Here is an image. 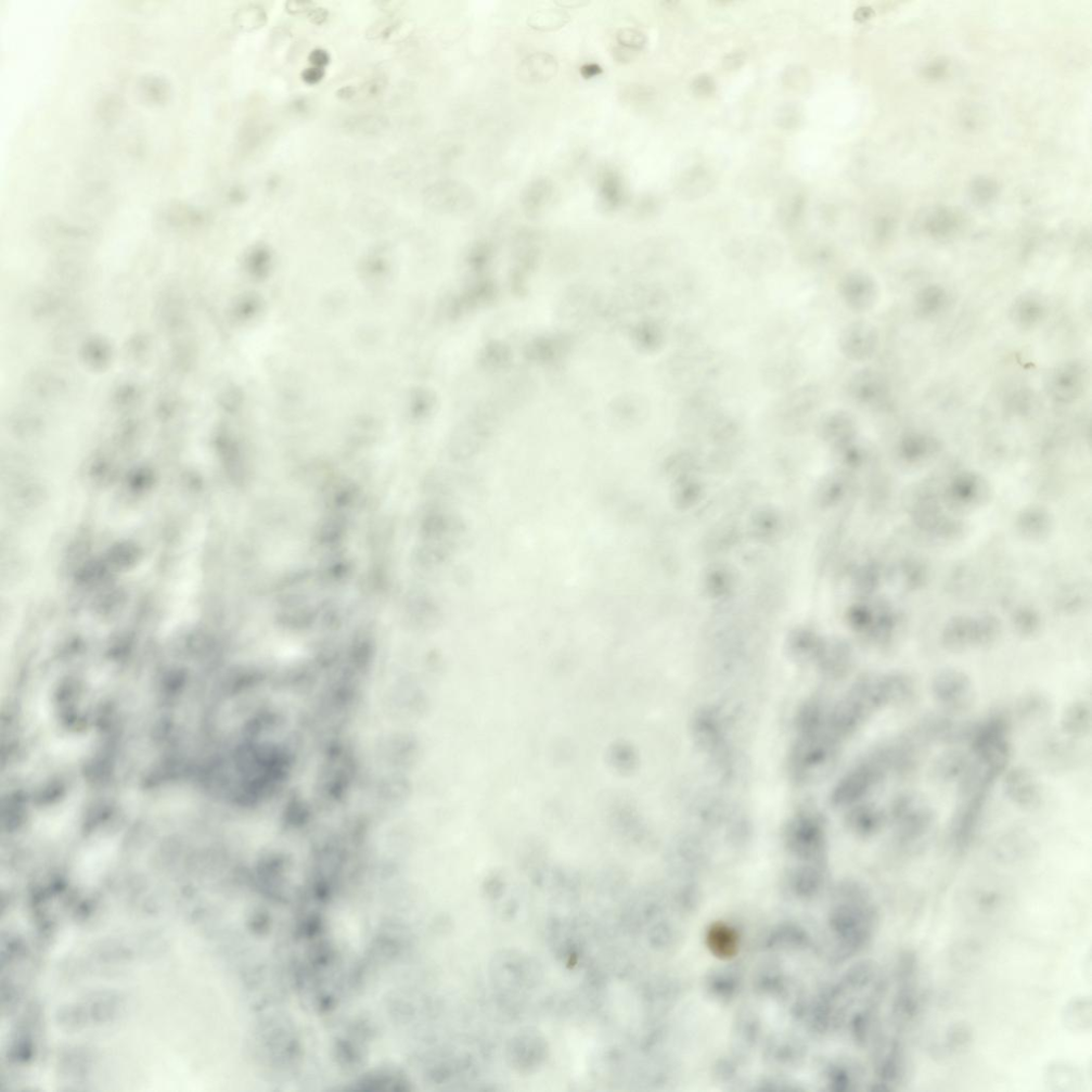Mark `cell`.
<instances>
[{
  "label": "cell",
  "mask_w": 1092,
  "mask_h": 1092,
  "mask_svg": "<svg viewBox=\"0 0 1092 1092\" xmlns=\"http://www.w3.org/2000/svg\"><path fill=\"white\" fill-rule=\"evenodd\" d=\"M842 743L835 740L824 729L796 734L790 753L789 768L792 778L799 783L816 780L834 762Z\"/></svg>",
  "instance_id": "cell-1"
},
{
  "label": "cell",
  "mask_w": 1092,
  "mask_h": 1092,
  "mask_svg": "<svg viewBox=\"0 0 1092 1092\" xmlns=\"http://www.w3.org/2000/svg\"><path fill=\"white\" fill-rule=\"evenodd\" d=\"M1009 724L1005 717H989L974 728L970 737L973 761L985 773L998 778L1006 772L1012 747Z\"/></svg>",
  "instance_id": "cell-2"
},
{
  "label": "cell",
  "mask_w": 1092,
  "mask_h": 1092,
  "mask_svg": "<svg viewBox=\"0 0 1092 1092\" xmlns=\"http://www.w3.org/2000/svg\"><path fill=\"white\" fill-rule=\"evenodd\" d=\"M892 772L884 747L872 751L865 760L839 780L831 794V803L839 807H851L864 802L888 773Z\"/></svg>",
  "instance_id": "cell-3"
},
{
  "label": "cell",
  "mask_w": 1092,
  "mask_h": 1092,
  "mask_svg": "<svg viewBox=\"0 0 1092 1092\" xmlns=\"http://www.w3.org/2000/svg\"><path fill=\"white\" fill-rule=\"evenodd\" d=\"M691 731L697 746L708 756L715 769L724 777L734 774V750L721 713L713 708L701 709L693 717Z\"/></svg>",
  "instance_id": "cell-4"
},
{
  "label": "cell",
  "mask_w": 1092,
  "mask_h": 1092,
  "mask_svg": "<svg viewBox=\"0 0 1092 1092\" xmlns=\"http://www.w3.org/2000/svg\"><path fill=\"white\" fill-rule=\"evenodd\" d=\"M993 787V783L985 780H974L961 786V803L950 825V838L958 851L966 850L974 838Z\"/></svg>",
  "instance_id": "cell-5"
},
{
  "label": "cell",
  "mask_w": 1092,
  "mask_h": 1092,
  "mask_svg": "<svg viewBox=\"0 0 1092 1092\" xmlns=\"http://www.w3.org/2000/svg\"><path fill=\"white\" fill-rule=\"evenodd\" d=\"M921 996L918 960L906 952L898 962L892 1019L897 1034L907 1029L918 1016Z\"/></svg>",
  "instance_id": "cell-6"
},
{
  "label": "cell",
  "mask_w": 1092,
  "mask_h": 1092,
  "mask_svg": "<svg viewBox=\"0 0 1092 1092\" xmlns=\"http://www.w3.org/2000/svg\"><path fill=\"white\" fill-rule=\"evenodd\" d=\"M890 820L897 840L908 844L923 839L931 831L935 814L927 803L915 795L905 794L894 801Z\"/></svg>",
  "instance_id": "cell-7"
},
{
  "label": "cell",
  "mask_w": 1092,
  "mask_h": 1092,
  "mask_svg": "<svg viewBox=\"0 0 1092 1092\" xmlns=\"http://www.w3.org/2000/svg\"><path fill=\"white\" fill-rule=\"evenodd\" d=\"M999 632L997 622L985 616L981 619L957 618L949 622L942 636L943 646L953 652L983 648L994 644Z\"/></svg>",
  "instance_id": "cell-8"
},
{
  "label": "cell",
  "mask_w": 1092,
  "mask_h": 1092,
  "mask_svg": "<svg viewBox=\"0 0 1092 1092\" xmlns=\"http://www.w3.org/2000/svg\"><path fill=\"white\" fill-rule=\"evenodd\" d=\"M931 693L933 699L945 711L950 713H965L972 708L975 698L974 685L971 677L958 670H945L937 673L932 678Z\"/></svg>",
  "instance_id": "cell-9"
},
{
  "label": "cell",
  "mask_w": 1092,
  "mask_h": 1092,
  "mask_svg": "<svg viewBox=\"0 0 1092 1092\" xmlns=\"http://www.w3.org/2000/svg\"><path fill=\"white\" fill-rule=\"evenodd\" d=\"M821 403L822 392L818 385L803 384L781 397L775 407V414L782 425L799 428L813 418Z\"/></svg>",
  "instance_id": "cell-10"
},
{
  "label": "cell",
  "mask_w": 1092,
  "mask_h": 1092,
  "mask_svg": "<svg viewBox=\"0 0 1092 1092\" xmlns=\"http://www.w3.org/2000/svg\"><path fill=\"white\" fill-rule=\"evenodd\" d=\"M786 838L789 845L798 853H817L824 847L826 841L825 821L811 808H803L788 821Z\"/></svg>",
  "instance_id": "cell-11"
},
{
  "label": "cell",
  "mask_w": 1092,
  "mask_h": 1092,
  "mask_svg": "<svg viewBox=\"0 0 1092 1092\" xmlns=\"http://www.w3.org/2000/svg\"><path fill=\"white\" fill-rule=\"evenodd\" d=\"M1004 791L1008 800L1024 810H1034L1043 803V790L1038 780L1023 767L1004 773Z\"/></svg>",
  "instance_id": "cell-12"
},
{
  "label": "cell",
  "mask_w": 1092,
  "mask_h": 1092,
  "mask_svg": "<svg viewBox=\"0 0 1092 1092\" xmlns=\"http://www.w3.org/2000/svg\"><path fill=\"white\" fill-rule=\"evenodd\" d=\"M876 342L875 331L869 325L854 323L842 331L839 346L844 356L852 361H863L875 351Z\"/></svg>",
  "instance_id": "cell-13"
},
{
  "label": "cell",
  "mask_w": 1092,
  "mask_h": 1092,
  "mask_svg": "<svg viewBox=\"0 0 1092 1092\" xmlns=\"http://www.w3.org/2000/svg\"><path fill=\"white\" fill-rule=\"evenodd\" d=\"M839 291L844 303L857 312L868 310L876 297L871 279L858 272L848 273L843 277Z\"/></svg>",
  "instance_id": "cell-14"
},
{
  "label": "cell",
  "mask_w": 1092,
  "mask_h": 1092,
  "mask_svg": "<svg viewBox=\"0 0 1092 1092\" xmlns=\"http://www.w3.org/2000/svg\"><path fill=\"white\" fill-rule=\"evenodd\" d=\"M888 816L875 804L863 802L851 806L846 825L852 832L863 838H870L882 830Z\"/></svg>",
  "instance_id": "cell-15"
},
{
  "label": "cell",
  "mask_w": 1092,
  "mask_h": 1092,
  "mask_svg": "<svg viewBox=\"0 0 1092 1092\" xmlns=\"http://www.w3.org/2000/svg\"><path fill=\"white\" fill-rule=\"evenodd\" d=\"M1091 729V709L1084 700H1076L1064 709L1061 716V730L1073 739L1086 737Z\"/></svg>",
  "instance_id": "cell-16"
},
{
  "label": "cell",
  "mask_w": 1092,
  "mask_h": 1092,
  "mask_svg": "<svg viewBox=\"0 0 1092 1092\" xmlns=\"http://www.w3.org/2000/svg\"><path fill=\"white\" fill-rule=\"evenodd\" d=\"M818 430L822 439L829 442H843L850 439L855 430L853 418L844 411H831L822 416L818 421Z\"/></svg>",
  "instance_id": "cell-17"
},
{
  "label": "cell",
  "mask_w": 1092,
  "mask_h": 1092,
  "mask_svg": "<svg viewBox=\"0 0 1092 1092\" xmlns=\"http://www.w3.org/2000/svg\"><path fill=\"white\" fill-rule=\"evenodd\" d=\"M973 765L965 753L950 751L937 762L934 774L942 781L961 783L972 772Z\"/></svg>",
  "instance_id": "cell-18"
},
{
  "label": "cell",
  "mask_w": 1092,
  "mask_h": 1092,
  "mask_svg": "<svg viewBox=\"0 0 1092 1092\" xmlns=\"http://www.w3.org/2000/svg\"><path fill=\"white\" fill-rule=\"evenodd\" d=\"M848 393L861 405H872L878 401L880 385L878 378L869 371L859 372L848 384Z\"/></svg>",
  "instance_id": "cell-19"
},
{
  "label": "cell",
  "mask_w": 1092,
  "mask_h": 1092,
  "mask_svg": "<svg viewBox=\"0 0 1092 1092\" xmlns=\"http://www.w3.org/2000/svg\"><path fill=\"white\" fill-rule=\"evenodd\" d=\"M641 345L650 352H655L661 349L665 342V332L661 325L657 323H649L641 327Z\"/></svg>",
  "instance_id": "cell-20"
},
{
  "label": "cell",
  "mask_w": 1092,
  "mask_h": 1092,
  "mask_svg": "<svg viewBox=\"0 0 1092 1092\" xmlns=\"http://www.w3.org/2000/svg\"><path fill=\"white\" fill-rule=\"evenodd\" d=\"M970 1042L971 1032L966 1025L958 1024L953 1026L946 1036V1046L952 1051L963 1049Z\"/></svg>",
  "instance_id": "cell-21"
},
{
  "label": "cell",
  "mask_w": 1092,
  "mask_h": 1092,
  "mask_svg": "<svg viewBox=\"0 0 1092 1092\" xmlns=\"http://www.w3.org/2000/svg\"><path fill=\"white\" fill-rule=\"evenodd\" d=\"M1048 701L1039 695H1031L1025 698L1020 704V713L1024 716L1037 717L1047 714L1049 710Z\"/></svg>",
  "instance_id": "cell-22"
},
{
  "label": "cell",
  "mask_w": 1092,
  "mask_h": 1092,
  "mask_svg": "<svg viewBox=\"0 0 1092 1092\" xmlns=\"http://www.w3.org/2000/svg\"><path fill=\"white\" fill-rule=\"evenodd\" d=\"M312 60L317 63L318 66H321V64L328 62V54L321 49L314 50L312 53Z\"/></svg>",
  "instance_id": "cell-23"
},
{
  "label": "cell",
  "mask_w": 1092,
  "mask_h": 1092,
  "mask_svg": "<svg viewBox=\"0 0 1092 1092\" xmlns=\"http://www.w3.org/2000/svg\"><path fill=\"white\" fill-rule=\"evenodd\" d=\"M304 77H305L306 80H308L310 82H316L320 79L321 73H320L319 70L314 68V69L307 70L304 74Z\"/></svg>",
  "instance_id": "cell-24"
}]
</instances>
